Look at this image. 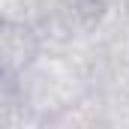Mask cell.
Listing matches in <instances>:
<instances>
[{
	"instance_id": "1",
	"label": "cell",
	"mask_w": 129,
	"mask_h": 129,
	"mask_svg": "<svg viewBox=\"0 0 129 129\" xmlns=\"http://www.w3.org/2000/svg\"><path fill=\"white\" fill-rule=\"evenodd\" d=\"M36 57V39L24 24L3 21L0 24V69L3 72H21Z\"/></svg>"
}]
</instances>
